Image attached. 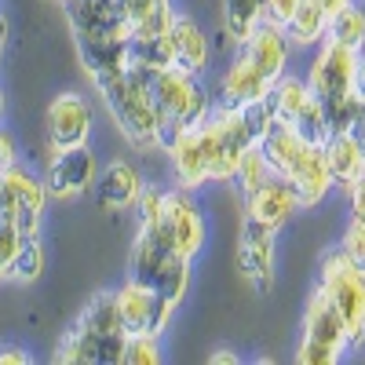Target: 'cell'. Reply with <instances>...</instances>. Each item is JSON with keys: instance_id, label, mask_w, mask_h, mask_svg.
<instances>
[{"instance_id": "6da1fadb", "label": "cell", "mask_w": 365, "mask_h": 365, "mask_svg": "<svg viewBox=\"0 0 365 365\" xmlns=\"http://www.w3.org/2000/svg\"><path fill=\"white\" fill-rule=\"evenodd\" d=\"M96 88L113 117V125L132 146H139V150L161 146V125H158V110H154V99H150V88H146V73L120 70V73L96 81Z\"/></svg>"}, {"instance_id": "30bf717a", "label": "cell", "mask_w": 365, "mask_h": 365, "mask_svg": "<svg viewBox=\"0 0 365 365\" xmlns=\"http://www.w3.org/2000/svg\"><path fill=\"white\" fill-rule=\"evenodd\" d=\"M354 63H358V48H347L340 41L325 37L322 48H318V58L307 73V84H311V96L318 103H329V99H340L351 91L354 84Z\"/></svg>"}, {"instance_id": "4fadbf2b", "label": "cell", "mask_w": 365, "mask_h": 365, "mask_svg": "<svg viewBox=\"0 0 365 365\" xmlns=\"http://www.w3.org/2000/svg\"><path fill=\"white\" fill-rule=\"evenodd\" d=\"M245 208H249V212H245L249 220H256V223H263V227H270L274 234H278V230L296 216V212H299V197H296V190L289 187V179L274 172L256 194L245 197Z\"/></svg>"}, {"instance_id": "484cf974", "label": "cell", "mask_w": 365, "mask_h": 365, "mask_svg": "<svg viewBox=\"0 0 365 365\" xmlns=\"http://www.w3.org/2000/svg\"><path fill=\"white\" fill-rule=\"evenodd\" d=\"M314 96H311V84L307 81H299V77H278L270 84V96H267V106H270V113L278 117V120H285V125H292V117L307 106Z\"/></svg>"}, {"instance_id": "9c48e42d", "label": "cell", "mask_w": 365, "mask_h": 365, "mask_svg": "<svg viewBox=\"0 0 365 365\" xmlns=\"http://www.w3.org/2000/svg\"><path fill=\"white\" fill-rule=\"evenodd\" d=\"M99 175L96 154L84 146H66V150H51L48 168H44V194L51 201H70L91 190V182Z\"/></svg>"}, {"instance_id": "7bdbcfd3", "label": "cell", "mask_w": 365, "mask_h": 365, "mask_svg": "<svg viewBox=\"0 0 365 365\" xmlns=\"http://www.w3.org/2000/svg\"><path fill=\"white\" fill-rule=\"evenodd\" d=\"M4 106H8V103H4V88H0V117H4Z\"/></svg>"}, {"instance_id": "9a60e30c", "label": "cell", "mask_w": 365, "mask_h": 365, "mask_svg": "<svg viewBox=\"0 0 365 365\" xmlns=\"http://www.w3.org/2000/svg\"><path fill=\"white\" fill-rule=\"evenodd\" d=\"M66 19L73 37H110L128 34L125 26V0H66Z\"/></svg>"}, {"instance_id": "8fae6325", "label": "cell", "mask_w": 365, "mask_h": 365, "mask_svg": "<svg viewBox=\"0 0 365 365\" xmlns=\"http://www.w3.org/2000/svg\"><path fill=\"white\" fill-rule=\"evenodd\" d=\"M237 270L249 282V289L270 292V285H274V230L249 216H245L241 241H237Z\"/></svg>"}, {"instance_id": "ba28073f", "label": "cell", "mask_w": 365, "mask_h": 365, "mask_svg": "<svg viewBox=\"0 0 365 365\" xmlns=\"http://www.w3.org/2000/svg\"><path fill=\"white\" fill-rule=\"evenodd\" d=\"M113 299H117V314L128 336H161L175 311V303H168L165 296H158L154 289H146L132 278L113 292Z\"/></svg>"}, {"instance_id": "4dcf8cb0", "label": "cell", "mask_w": 365, "mask_h": 365, "mask_svg": "<svg viewBox=\"0 0 365 365\" xmlns=\"http://www.w3.org/2000/svg\"><path fill=\"white\" fill-rule=\"evenodd\" d=\"M292 128H296V135L307 143V146H325L329 143V135H332V128H329V117H325V110H322V103L318 99H311L307 106H303L296 117H292Z\"/></svg>"}, {"instance_id": "7a4b0ae2", "label": "cell", "mask_w": 365, "mask_h": 365, "mask_svg": "<svg viewBox=\"0 0 365 365\" xmlns=\"http://www.w3.org/2000/svg\"><path fill=\"white\" fill-rule=\"evenodd\" d=\"M146 88H150V99H154V110H158L161 146L179 128H194L197 120H205L208 110L216 106L208 96V88L201 84V77L179 70V66H165L158 73H146Z\"/></svg>"}, {"instance_id": "f546056e", "label": "cell", "mask_w": 365, "mask_h": 365, "mask_svg": "<svg viewBox=\"0 0 365 365\" xmlns=\"http://www.w3.org/2000/svg\"><path fill=\"white\" fill-rule=\"evenodd\" d=\"M325 37L340 41V44H347V48H365V11L351 0L347 8H340L336 15L329 19V34H325Z\"/></svg>"}, {"instance_id": "ab89813d", "label": "cell", "mask_w": 365, "mask_h": 365, "mask_svg": "<svg viewBox=\"0 0 365 365\" xmlns=\"http://www.w3.org/2000/svg\"><path fill=\"white\" fill-rule=\"evenodd\" d=\"M354 143H358V150H361V154H365V113L354 120V125H351V132H347Z\"/></svg>"}, {"instance_id": "f35d334b", "label": "cell", "mask_w": 365, "mask_h": 365, "mask_svg": "<svg viewBox=\"0 0 365 365\" xmlns=\"http://www.w3.org/2000/svg\"><path fill=\"white\" fill-rule=\"evenodd\" d=\"M29 354L22 347H0V365H26Z\"/></svg>"}, {"instance_id": "60d3db41", "label": "cell", "mask_w": 365, "mask_h": 365, "mask_svg": "<svg viewBox=\"0 0 365 365\" xmlns=\"http://www.w3.org/2000/svg\"><path fill=\"white\" fill-rule=\"evenodd\" d=\"M208 361H212V365H237V354H230V351H216V354H208Z\"/></svg>"}, {"instance_id": "277c9868", "label": "cell", "mask_w": 365, "mask_h": 365, "mask_svg": "<svg viewBox=\"0 0 365 365\" xmlns=\"http://www.w3.org/2000/svg\"><path fill=\"white\" fill-rule=\"evenodd\" d=\"M318 289L325 292V299L344 318L351 347H361L365 344V274L354 270L340 249H329L322 256Z\"/></svg>"}, {"instance_id": "1f68e13d", "label": "cell", "mask_w": 365, "mask_h": 365, "mask_svg": "<svg viewBox=\"0 0 365 365\" xmlns=\"http://www.w3.org/2000/svg\"><path fill=\"white\" fill-rule=\"evenodd\" d=\"M161 361V336H128L120 365H158Z\"/></svg>"}, {"instance_id": "52a82bcc", "label": "cell", "mask_w": 365, "mask_h": 365, "mask_svg": "<svg viewBox=\"0 0 365 365\" xmlns=\"http://www.w3.org/2000/svg\"><path fill=\"white\" fill-rule=\"evenodd\" d=\"M44 208H48V194H44V182L37 175L19 168V161L8 172H0V212H8L26 237L41 234Z\"/></svg>"}, {"instance_id": "ac0fdd59", "label": "cell", "mask_w": 365, "mask_h": 365, "mask_svg": "<svg viewBox=\"0 0 365 365\" xmlns=\"http://www.w3.org/2000/svg\"><path fill=\"white\" fill-rule=\"evenodd\" d=\"M128 34H110V37H73L77 44V58H81V70L91 81H103L110 73L128 70Z\"/></svg>"}, {"instance_id": "cb8c5ba5", "label": "cell", "mask_w": 365, "mask_h": 365, "mask_svg": "<svg viewBox=\"0 0 365 365\" xmlns=\"http://www.w3.org/2000/svg\"><path fill=\"white\" fill-rule=\"evenodd\" d=\"M329 34V15L318 0H299V8L292 11L289 26H285V37L292 48H314L322 44Z\"/></svg>"}, {"instance_id": "74e56055", "label": "cell", "mask_w": 365, "mask_h": 365, "mask_svg": "<svg viewBox=\"0 0 365 365\" xmlns=\"http://www.w3.org/2000/svg\"><path fill=\"white\" fill-rule=\"evenodd\" d=\"M351 91L365 103V48H358V63H354V84H351Z\"/></svg>"}, {"instance_id": "836d02e7", "label": "cell", "mask_w": 365, "mask_h": 365, "mask_svg": "<svg viewBox=\"0 0 365 365\" xmlns=\"http://www.w3.org/2000/svg\"><path fill=\"white\" fill-rule=\"evenodd\" d=\"M340 252L347 256V263H351L354 270L365 274V223H361V220H351V227H347V234H344Z\"/></svg>"}, {"instance_id": "d4e9b609", "label": "cell", "mask_w": 365, "mask_h": 365, "mask_svg": "<svg viewBox=\"0 0 365 365\" xmlns=\"http://www.w3.org/2000/svg\"><path fill=\"white\" fill-rule=\"evenodd\" d=\"M172 19H175L172 0H125L128 34H168Z\"/></svg>"}, {"instance_id": "7c38bea8", "label": "cell", "mask_w": 365, "mask_h": 365, "mask_svg": "<svg viewBox=\"0 0 365 365\" xmlns=\"http://www.w3.org/2000/svg\"><path fill=\"white\" fill-rule=\"evenodd\" d=\"M48 146L66 150V146H84L91 139V106L77 91H63L48 103Z\"/></svg>"}, {"instance_id": "2e32d148", "label": "cell", "mask_w": 365, "mask_h": 365, "mask_svg": "<svg viewBox=\"0 0 365 365\" xmlns=\"http://www.w3.org/2000/svg\"><path fill=\"white\" fill-rule=\"evenodd\" d=\"M237 51L245 55L263 77L278 81V77L285 73V66H289V51H292V44H289V37H285V29L270 26V22H259L252 34L237 44Z\"/></svg>"}, {"instance_id": "e575fe53", "label": "cell", "mask_w": 365, "mask_h": 365, "mask_svg": "<svg viewBox=\"0 0 365 365\" xmlns=\"http://www.w3.org/2000/svg\"><path fill=\"white\" fill-rule=\"evenodd\" d=\"M296 8H299V0H263V22L285 29Z\"/></svg>"}, {"instance_id": "5bb4252c", "label": "cell", "mask_w": 365, "mask_h": 365, "mask_svg": "<svg viewBox=\"0 0 365 365\" xmlns=\"http://www.w3.org/2000/svg\"><path fill=\"white\" fill-rule=\"evenodd\" d=\"M282 175L289 179V187L296 190L299 208H314V205H322L325 194L332 190V175H329V165H325L322 146H303Z\"/></svg>"}, {"instance_id": "f1b7e54d", "label": "cell", "mask_w": 365, "mask_h": 365, "mask_svg": "<svg viewBox=\"0 0 365 365\" xmlns=\"http://www.w3.org/2000/svg\"><path fill=\"white\" fill-rule=\"evenodd\" d=\"M263 22V0H223V26L234 44H241Z\"/></svg>"}, {"instance_id": "ee69618b", "label": "cell", "mask_w": 365, "mask_h": 365, "mask_svg": "<svg viewBox=\"0 0 365 365\" xmlns=\"http://www.w3.org/2000/svg\"><path fill=\"white\" fill-rule=\"evenodd\" d=\"M55 4H66V0H55Z\"/></svg>"}, {"instance_id": "603a6c76", "label": "cell", "mask_w": 365, "mask_h": 365, "mask_svg": "<svg viewBox=\"0 0 365 365\" xmlns=\"http://www.w3.org/2000/svg\"><path fill=\"white\" fill-rule=\"evenodd\" d=\"M125 44H128V70L135 73H158L165 66H175L168 34H128Z\"/></svg>"}, {"instance_id": "ffe728a7", "label": "cell", "mask_w": 365, "mask_h": 365, "mask_svg": "<svg viewBox=\"0 0 365 365\" xmlns=\"http://www.w3.org/2000/svg\"><path fill=\"white\" fill-rule=\"evenodd\" d=\"M270 77H263L245 55H234V63L227 66L223 73V84H220V106H252V103H263L270 96Z\"/></svg>"}, {"instance_id": "8d00e7d4", "label": "cell", "mask_w": 365, "mask_h": 365, "mask_svg": "<svg viewBox=\"0 0 365 365\" xmlns=\"http://www.w3.org/2000/svg\"><path fill=\"white\" fill-rule=\"evenodd\" d=\"M15 165V139L0 128V172H8Z\"/></svg>"}, {"instance_id": "44dd1931", "label": "cell", "mask_w": 365, "mask_h": 365, "mask_svg": "<svg viewBox=\"0 0 365 365\" xmlns=\"http://www.w3.org/2000/svg\"><path fill=\"white\" fill-rule=\"evenodd\" d=\"M96 197L106 208H132L143 194V175L139 168H132L128 161H110L99 175H96Z\"/></svg>"}, {"instance_id": "7402d4cb", "label": "cell", "mask_w": 365, "mask_h": 365, "mask_svg": "<svg viewBox=\"0 0 365 365\" xmlns=\"http://www.w3.org/2000/svg\"><path fill=\"white\" fill-rule=\"evenodd\" d=\"M325 154V165H329V175H332V187H351V182L365 172V154L358 150V143L347 135V132H336L329 135V143L322 146Z\"/></svg>"}, {"instance_id": "e0dca14e", "label": "cell", "mask_w": 365, "mask_h": 365, "mask_svg": "<svg viewBox=\"0 0 365 365\" xmlns=\"http://www.w3.org/2000/svg\"><path fill=\"white\" fill-rule=\"evenodd\" d=\"M168 161H172V172L179 179L182 190H197L205 182H212V172H208V158H205V146L197 139L194 128H179L168 143Z\"/></svg>"}, {"instance_id": "83f0119b", "label": "cell", "mask_w": 365, "mask_h": 365, "mask_svg": "<svg viewBox=\"0 0 365 365\" xmlns=\"http://www.w3.org/2000/svg\"><path fill=\"white\" fill-rule=\"evenodd\" d=\"M41 274H44V241H41V234H29V237H22V245H19L11 267H8V278L4 282L34 285Z\"/></svg>"}, {"instance_id": "d6a6232c", "label": "cell", "mask_w": 365, "mask_h": 365, "mask_svg": "<svg viewBox=\"0 0 365 365\" xmlns=\"http://www.w3.org/2000/svg\"><path fill=\"white\" fill-rule=\"evenodd\" d=\"M22 237H26V234L15 227V220L8 216V212H0V282L8 278V267H11L19 245H22Z\"/></svg>"}, {"instance_id": "3957f363", "label": "cell", "mask_w": 365, "mask_h": 365, "mask_svg": "<svg viewBox=\"0 0 365 365\" xmlns=\"http://www.w3.org/2000/svg\"><path fill=\"white\" fill-rule=\"evenodd\" d=\"M128 278L154 289L168 303H179L190 289V259H182L158 230H143L135 237L132 263H128Z\"/></svg>"}, {"instance_id": "b9f144b4", "label": "cell", "mask_w": 365, "mask_h": 365, "mask_svg": "<svg viewBox=\"0 0 365 365\" xmlns=\"http://www.w3.org/2000/svg\"><path fill=\"white\" fill-rule=\"evenodd\" d=\"M4 48H8V15L0 11V58H4Z\"/></svg>"}, {"instance_id": "8992f818", "label": "cell", "mask_w": 365, "mask_h": 365, "mask_svg": "<svg viewBox=\"0 0 365 365\" xmlns=\"http://www.w3.org/2000/svg\"><path fill=\"white\" fill-rule=\"evenodd\" d=\"M143 230H158L168 245L182 256V259H197L201 249H205V237H208V227H205V216L201 208L190 201L187 190H172V194H161V216L154 223H139Z\"/></svg>"}, {"instance_id": "4316f807", "label": "cell", "mask_w": 365, "mask_h": 365, "mask_svg": "<svg viewBox=\"0 0 365 365\" xmlns=\"http://www.w3.org/2000/svg\"><path fill=\"white\" fill-rule=\"evenodd\" d=\"M274 175V168H270V161L263 158V150L252 143L245 154L237 158V165H234V172H230V182L237 187V194L241 197H249V194H256L263 182Z\"/></svg>"}, {"instance_id": "5b68a950", "label": "cell", "mask_w": 365, "mask_h": 365, "mask_svg": "<svg viewBox=\"0 0 365 365\" xmlns=\"http://www.w3.org/2000/svg\"><path fill=\"white\" fill-rule=\"evenodd\" d=\"M347 347H351V336H347L344 318L325 299V292L314 289L307 314H303V340H299L296 361L299 365H336Z\"/></svg>"}, {"instance_id": "d6986e66", "label": "cell", "mask_w": 365, "mask_h": 365, "mask_svg": "<svg viewBox=\"0 0 365 365\" xmlns=\"http://www.w3.org/2000/svg\"><path fill=\"white\" fill-rule=\"evenodd\" d=\"M168 41H172V63L187 73H205L208 70V58H212V44L205 37V29L190 19V15H179L168 26Z\"/></svg>"}, {"instance_id": "d590c367", "label": "cell", "mask_w": 365, "mask_h": 365, "mask_svg": "<svg viewBox=\"0 0 365 365\" xmlns=\"http://www.w3.org/2000/svg\"><path fill=\"white\" fill-rule=\"evenodd\" d=\"M347 194H351V220H361L365 223V172L347 187Z\"/></svg>"}]
</instances>
